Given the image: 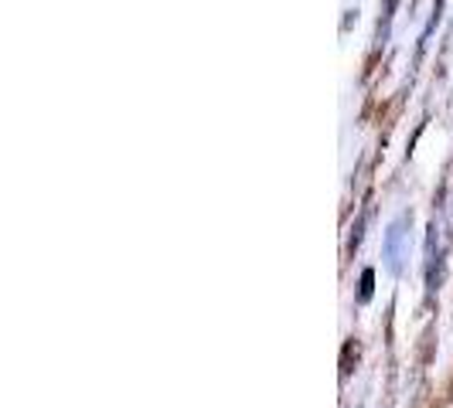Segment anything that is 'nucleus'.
Wrapping results in <instances>:
<instances>
[{
  "label": "nucleus",
  "mask_w": 453,
  "mask_h": 408,
  "mask_svg": "<svg viewBox=\"0 0 453 408\" xmlns=\"http://www.w3.org/2000/svg\"><path fill=\"white\" fill-rule=\"evenodd\" d=\"M409 231H412V211H399L386 228L382 238V266L388 276H403L409 255Z\"/></svg>",
  "instance_id": "1"
},
{
  "label": "nucleus",
  "mask_w": 453,
  "mask_h": 408,
  "mask_svg": "<svg viewBox=\"0 0 453 408\" xmlns=\"http://www.w3.org/2000/svg\"><path fill=\"white\" fill-rule=\"evenodd\" d=\"M375 293V269H362V279H358V303H368Z\"/></svg>",
  "instance_id": "2"
},
{
  "label": "nucleus",
  "mask_w": 453,
  "mask_h": 408,
  "mask_svg": "<svg viewBox=\"0 0 453 408\" xmlns=\"http://www.w3.org/2000/svg\"><path fill=\"white\" fill-rule=\"evenodd\" d=\"M365 225H368V208H365L362 215H358V222H355V228H351V242H348V252H358V246H362V238H365Z\"/></svg>",
  "instance_id": "3"
},
{
  "label": "nucleus",
  "mask_w": 453,
  "mask_h": 408,
  "mask_svg": "<svg viewBox=\"0 0 453 408\" xmlns=\"http://www.w3.org/2000/svg\"><path fill=\"white\" fill-rule=\"evenodd\" d=\"M392 11H395V0H386V14H382V21H379V45H386L388 24H392Z\"/></svg>",
  "instance_id": "4"
},
{
  "label": "nucleus",
  "mask_w": 453,
  "mask_h": 408,
  "mask_svg": "<svg viewBox=\"0 0 453 408\" xmlns=\"http://www.w3.org/2000/svg\"><path fill=\"white\" fill-rule=\"evenodd\" d=\"M358 408H362V405H358Z\"/></svg>",
  "instance_id": "5"
}]
</instances>
